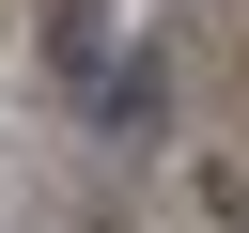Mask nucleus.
I'll return each mask as SVG.
<instances>
[{
  "label": "nucleus",
  "instance_id": "f257e3e1",
  "mask_svg": "<svg viewBox=\"0 0 249 233\" xmlns=\"http://www.w3.org/2000/svg\"><path fill=\"white\" fill-rule=\"evenodd\" d=\"M93 124H109L124 155H140V140L171 124V78H156V62H109V78H93Z\"/></svg>",
  "mask_w": 249,
  "mask_h": 233
},
{
  "label": "nucleus",
  "instance_id": "f03ea898",
  "mask_svg": "<svg viewBox=\"0 0 249 233\" xmlns=\"http://www.w3.org/2000/svg\"><path fill=\"white\" fill-rule=\"evenodd\" d=\"M47 62L93 93V78H109V0H47Z\"/></svg>",
  "mask_w": 249,
  "mask_h": 233
}]
</instances>
